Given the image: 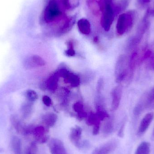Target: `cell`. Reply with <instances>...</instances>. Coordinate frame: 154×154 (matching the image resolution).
<instances>
[{"label":"cell","mask_w":154,"mask_h":154,"mask_svg":"<svg viewBox=\"0 0 154 154\" xmlns=\"http://www.w3.org/2000/svg\"><path fill=\"white\" fill-rule=\"evenodd\" d=\"M125 123H124L121 126L118 133V136L120 137H122L124 136V129H125Z\"/></svg>","instance_id":"f546056e"},{"label":"cell","mask_w":154,"mask_h":154,"mask_svg":"<svg viewBox=\"0 0 154 154\" xmlns=\"http://www.w3.org/2000/svg\"><path fill=\"white\" fill-rule=\"evenodd\" d=\"M26 96L29 101L31 102L36 101L38 99V95L36 91L32 90H29L26 92Z\"/></svg>","instance_id":"603a6c76"},{"label":"cell","mask_w":154,"mask_h":154,"mask_svg":"<svg viewBox=\"0 0 154 154\" xmlns=\"http://www.w3.org/2000/svg\"><path fill=\"white\" fill-rule=\"evenodd\" d=\"M68 48L67 50L66 51V54L69 57H73L75 55V51L74 49V44L72 41H69L67 42Z\"/></svg>","instance_id":"cb8c5ba5"},{"label":"cell","mask_w":154,"mask_h":154,"mask_svg":"<svg viewBox=\"0 0 154 154\" xmlns=\"http://www.w3.org/2000/svg\"><path fill=\"white\" fill-rule=\"evenodd\" d=\"M61 77L64 78L66 82L69 83L73 87H78L80 83L79 77L69 72L66 69L63 70L61 74Z\"/></svg>","instance_id":"8fae6325"},{"label":"cell","mask_w":154,"mask_h":154,"mask_svg":"<svg viewBox=\"0 0 154 154\" xmlns=\"http://www.w3.org/2000/svg\"><path fill=\"white\" fill-rule=\"evenodd\" d=\"M122 87L121 85H118L113 89L112 91V104L111 109L113 110H116L118 109L122 97Z\"/></svg>","instance_id":"30bf717a"},{"label":"cell","mask_w":154,"mask_h":154,"mask_svg":"<svg viewBox=\"0 0 154 154\" xmlns=\"http://www.w3.org/2000/svg\"><path fill=\"white\" fill-rule=\"evenodd\" d=\"M23 66L27 69H31L37 67L43 66L46 65L45 60L38 55H32L24 60Z\"/></svg>","instance_id":"52a82bcc"},{"label":"cell","mask_w":154,"mask_h":154,"mask_svg":"<svg viewBox=\"0 0 154 154\" xmlns=\"http://www.w3.org/2000/svg\"><path fill=\"white\" fill-rule=\"evenodd\" d=\"M130 1L131 0H119L114 9L115 14L125 11L129 5Z\"/></svg>","instance_id":"e0dca14e"},{"label":"cell","mask_w":154,"mask_h":154,"mask_svg":"<svg viewBox=\"0 0 154 154\" xmlns=\"http://www.w3.org/2000/svg\"><path fill=\"white\" fill-rule=\"evenodd\" d=\"M114 128V121L111 119H109L103 125L102 131L103 133L106 134H111L113 132Z\"/></svg>","instance_id":"d6986e66"},{"label":"cell","mask_w":154,"mask_h":154,"mask_svg":"<svg viewBox=\"0 0 154 154\" xmlns=\"http://www.w3.org/2000/svg\"><path fill=\"white\" fill-rule=\"evenodd\" d=\"M30 102H31L29 101V103H25L22 107V111L24 117H28L31 113L32 110V106L31 103Z\"/></svg>","instance_id":"ffe728a7"},{"label":"cell","mask_w":154,"mask_h":154,"mask_svg":"<svg viewBox=\"0 0 154 154\" xmlns=\"http://www.w3.org/2000/svg\"><path fill=\"white\" fill-rule=\"evenodd\" d=\"M100 123L97 124L93 126V132L92 134L94 135H97L99 133Z\"/></svg>","instance_id":"83f0119b"},{"label":"cell","mask_w":154,"mask_h":154,"mask_svg":"<svg viewBox=\"0 0 154 154\" xmlns=\"http://www.w3.org/2000/svg\"><path fill=\"white\" fill-rule=\"evenodd\" d=\"M148 108L154 106V88L147 94Z\"/></svg>","instance_id":"d4e9b609"},{"label":"cell","mask_w":154,"mask_h":154,"mask_svg":"<svg viewBox=\"0 0 154 154\" xmlns=\"http://www.w3.org/2000/svg\"><path fill=\"white\" fill-rule=\"evenodd\" d=\"M111 3V0H106L105 1V8L101 20V24L106 31H108L110 29L116 15Z\"/></svg>","instance_id":"5b68a950"},{"label":"cell","mask_w":154,"mask_h":154,"mask_svg":"<svg viewBox=\"0 0 154 154\" xmlns=\"http://www.w3.org/2000/svg\"><path fill=\"white\" fill-rule=\"evenodd\" d=\"M154 117V114L153 112L146 114L141 121L138 128V133L143 134L149 128Z\"/></svg>","instance_id":"7c38bea8"},{"label":"cell","mask_w":154,"mask_h":154,"mask_svg":"<svg viewBox=\"0 0 154 154\" xmlns=\"http://www.w3.org/2000/svg\"><path fill=\"white\" fill-rule=\"evenodd\" d=\"M150 15L151 14L149 12V10L148 9L144 16L143 20L137 28L136 33L128 42V49H133L140 43L143 37L144 34L150 27V23L148 19Z\"/></svg>","instance_id":"7a4b0ae2"},{"label":"cell","mask_w":154,"mask_h":154,"mask_svg":"<svg viewBox=\"0 0 154 154\" xmlns=\"http://www.w3.org/2000/svg\"><path fill=\"white\" fill-rule=\"evenodd\" d=\"M103 85H104V81L103 79H100L98 80L97 82V91L99 94L101 93V91L103 88Z\"/></svg>","instance_id":"484cf974"},{"label":"cell","mask_w":154,"mask_h":154,"mask_svg":"<svg viewBox=\"0 0 154 154\" xmlns=\"http://www.w3.org/2000/svg\"><path fill=\"white\" fill-rule=\"evenodd\" d=\"M82 130L80 127L76 126L71 128L69 134V140L70 142L78 148H81L87 146L88 145V143L85 142L82 143L80 140L81 139Z\"/></svg>","instance_id":"8992f818"},{"label":"cell","mask_w":154,"mask_h":154,"mask_svg":"<svg viewBox=\"0 0 154 154\" xmlns=\"http://www.w3.org/2000/svg\"><path fill=\"white\" fill-rule=\"evenodd\" d=\"M62 14L58 3L55 0H51L45 7L43 13L44 20L47 23L55 21Z\"/></svg>","instance_id":"277c9868"},{"label":"cell","mask_w":154,"mask_h":154,"mask_svg":"<svg viewBox=\"0 0 154 154\" xmlns=\"http://www.w3.org/2000/svg\"><path fill=\"white\" fill-rule=\"evenodd\" d=\"M42 101L44 105H46L47 106H50L52 103L51 99L48 96H43L42 97Z\"/></svg>","instance_id":"4316f807"},{"label":"cell","mask_w":154,"mask_h":154,"mask_svg":"<svg viewBox=\"0 0 154 154\" xmlns=\"http://www.w3.org/2000/svg\"><path fill=\"white\" fill-rule=\"evenodd\" d=\"M135 12L130 11L119 15L116 25L118 34L122 35L131 29L134 25Z\"/></svg>","instance_id":"3957f363"},{"label":"cell","mask_w":154,"mask_h":154,"mask_svg":"<svg viewBox=\"0 0 154 154\" xmlns=\"http://www.w3.org/2000/svg\"><path fill=\"white\" fill-rule=\"evenodd\" d=\"M150 62H149V66L151 69L154 70V56L151 57Z\"/></svg>","instance_id":"4dcf8cb0"},{"label":"cell","mask_w":154,"mask_h":154,"mask_svg":"<svg viewBox=\"0 0 154 154\" xmlns=\"http://www.w3.org/2000/svg\"><path fill=\"white\" fill-rule=\"evenodd\" d=\"M75 19L73 17L68 19L67 20L65 23L63 28L61 29V32L62 33H66L69 31L70 28H72L73 24L75 23Z\"/></svg>","instance_id":"7402d4cb"},{"label":"cell","mask_w":154,"mask_h":154,"mask_svg":"<svg viewBox=\"0 0 154 154\" xmlns=\"http://www.w3.org/2000/svg\"><path fill=\"white\" fill-rule=\"evenodd\" d=\"M151 56H152V52L150 51H147L145 53L144 55L143 56L141 60H142V61H143L151 57Z\"/></svg>","instance_id":"f1b7e54d"},{"label":"cell","mask_w":154,"mask_h":154,"mask_svg":"<svg viewBox=\"0 0 154 154\" xmlns=\"http://www.w3.org/2000/svg\"><path fill=\"white\" fill-rule=\"evenodd\" d=\"M73 109L77 113V118L82 120L86 118L88 115L84 109L83 105L80 102H76L73 105Z\"/></svg>","instance_id":"2e32d148"},{"label":"cell","mask_w":154,"mask_h":154,"mask_svg":"<svg viewBox=\"0 0 154 154\" xmlns=\"http://www.w3.org/2000/svg\"><path fill=\"white\" fill-rule=\"evenodd\" d=\"M153 136H154V129L153 130Z\"/></svg>","instance_id":"836d02e7"},{"label":"cell","mask_w":154,"mask_h":154,"mask_svg":"<svg viewBox=\"0 0 154 154\" xmlns=\"http://www.w3.org/2000/svg\"><path fill=\"white\" fill-rule=\"evenodd\" d=\"M58 75L56 73L49 78L46 82V85L48 89L51 91H55L58 86Z\"/></svg>","instance_id":"5bb4252c"},{"label":"cell","mask_w":154,"mask_h":154,"mask_svg":"<svg viewBox=\"0 0 154 154\" xmlns=\"http://www.w3.org/2000/svg\"><path fill=\"white\" fill-rule=\"evenodd\" d=\"M118 142L116 140H111L100 146L93 151L92 154H110L117 147Z\"/></svg>","instance_id":"9c48e42d"},{"label":"cell","mask_w":154,"mask_h":154,"mask_svg":"<svg viewBox=\"0 0 154 154\" xmlns=\"http://www.w3.org/2000/svg\"><path fill=\"white\" fill-rule=\"evenodd\" d=\"M100 121L96 114L91 112L88 117L87 123L88 125L94 126L96 124L100 123Z\"/></svg>","instance_id":"44dd1931"},{"label":"cell","mask_w":154,"mask_h":154,"mask_svg":"<svg viewBox=\"0 0 154 154\" xmlns=\"http://www.w3.org/2000/svg\"><path fill=\"white\" fill-rule=\"evenodd\" d=\"M93 41H94V42L95 43H97V42H98V38L97 37H94V39H93Z\"/></svg>","instance_id":"d6a6232c"},{"label":"cell","mask_w":154,"mask_h":154,"mask_svg":"<svg viewBox=\"0 0 154 154\" xmlns=\"http://www.w3.org/2000/svg\"><path fill=\"white\" fill-rule=\"evenodd\" d=\"M57 118L56 114L53 113H48L42 117V121L47 126L52 127L56 124Z\"/></svg>","instance_id":"9a60e30c"},{"label":"cell","mask_w":154,"mask_h":154,"mask_svg":"<svg viewBox=\"0 0 154 154\" xmlns=\"http://www.w3.org/2000/svg\"><path fill=\"white\" fill-rule=\"evenodd\" d=\"M133 72L129 67V60L125 55H122L118 59L115 67V77L117 83H121L126 79L130 80L133 76Z\"/></svg>","instance_id":"6da1fadb"},{"label":"cell","mask_w":154,"mask_h":154,"mask_svg":"<svg viewBox=\"0 0 154 154\" xmlns=\"http://www.w3.org/2000/svg\"><path fill=\"white\" fill-rule=\"evenodd\" d=\"M78 27L81 33L84 35H88L91 32V28L89 21L85 18H82L78 22Z\"/></svg>","instance_id":"4fadbf2b"},{"label":"cell","mask_w":154,"mask_h":154,"mask_svg":"<svg viewBox=\"0 0 154 154\" xmlns=\"http://www.w3.org/2000/svg\"><path fill=\"white\" fill-rule=\"evenodd\" d=\"M48 146L51 154H67L63 142L57 138H52L49 142Z\"/></svg>","instance_id":"ba28073f"},{"label":"cell","mask_w":154,"mask_h":154,"mask_svg":"<svg viewBox=\"0 0 154 154\" xmlns=\"http://www.w3.org/2000/svg\"><path fill=\"white\" fill-rule=\"evenodd\" d=\"M137 2L140 5H143L150 2V0H137Z\"/></svg>","instance_id":"1f68e13d"},{"label":"cell","mask_w":154,"mask_h":154,"mask_svg":"<svg viewBox=\"0 0 154 154\" xmlns=\"http://www.w3.org/2000/svg\"><path fill=\"white\" fill-rule=\"evenodd\" d=\"M151 145L148 142H143L140 144L135 154H150Z\"/></svg>","instance_id":"ac0fdd59"}]
</instances>
